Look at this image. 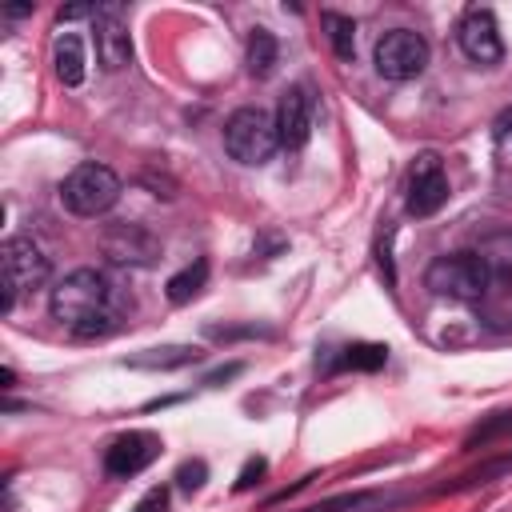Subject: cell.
<instances>
[{
  "instance_id": "6da1fadb",
  "label": "cell",
  "mask_w": 512,
  "mask_h": 512,
  "mask_svg": "<svg viewBox=\"0 0 512 512\" xmlns=\"http://www.w3.org/2000/svg\"><path fill=\"white\" fill-rule=\"evenodd\" d=\"M52 320L76 336H100L112 328V284L96 268H76L52 288Z\"/></svg>"
},
{
  "instance_id": "7a4b0ae2",
  "label": "cell",
  "mask_w": 512,
  "mask_h": 512,
  "mask_svg": "<svg viewBox=\"0 0 512 512\" xmlns=\"http://www.w3.org/2000/svg\"><path fill=\"white\" fill-rule=\"evenodd\" d=\"M48 280V256L32 236H8L0 244V312L16 308L20 292H32Z\"/></svg>"
},
{
  "instance_id": "3957f363",
  "label": "cell",
  "mask_w": 512,
  "mask_h": 512,
  "mask_svg": "<svg viewBox=\"0 0 512 512\" xmlns=\"http://www.w3.org/2000/svg\"><path fill=\"white\" fill-rule=\"evenodd\" d=\"M280 148V132H276V120L260 108H236L224 124V152L236 160V164H248V168H260L272 160V152Z\"/></svg>"
},
{
  "instance_id": "277c9868",
  "label": "cell",
  "mask_w": 512,
  "mask_h": 512,
  "mask_svg": "<svg viewBox=\"0 0 512 512\" xmlns=\"http://www.w3.org/2000/svg\"><path fill=\"white\" fill-rule=\"evenodd\" d=\"M424 284L448 300H480L492 284V268L480 252H452V256H436L428 264Z\"/></svg>"
},
{
  "instance_id": "5b68a950",
  "label": "cell",
  "mask_w": 512,
  "mask_h": 512,
  "mask_svg": "<svg viewBox=\"0 0 512 512\" xmlns=\"http://www.w3.org/2000/svg\"><path fill=\"white\" fill-rule=\"evenodd\" d=\"M120 200V176L108 164H76L60 184V204L76 216H100Z\"/></svg>"
},
{
  "instance_id": "8992f818",
  "label": "cell",
  "mask_w": 512,
  "mask_h": 512,
  "mask_svg": "<svg viewBox=\"0 0 512 512\" xmlns=\"http://www.w3.org/2000/svg\"><path fill=\"white\" fill-rule=\"evenodd\" d=\"M428 40L420 36V32H412V28H392V32H384L380 40H376V52H372V60H376V72L384 76V80H396V84H404V80H416L424 68H428Z\"/></svg>"
},
{
  "instance_id": "52a82bcc",
  "label": "cell",
  "mask_w": 512,
  "mask_h": 512,
  "mask_svg": "<svg viewBox=\"0 0 512 512\" xmlns=\"http://www.w3.org/2000/svg\"><path fill=\"white\" fill-rule=\"evenodd\" d=\"M448 200V176H444V164L436 152H420L408 168V180H404V208L412 216H436Z\"/></svg>"
},
{
  "instance_id": "ba28073f",
  "label": "cell",
  "mask_w": 512,
  "mask_h": 512,
  "mask_svg": "<svg viewBox=\"0 0 512 512\" xmlns=\"http://www.w3.org/2000/svg\"><path fill=\"white\" fill-rule=\"evenodd\" d=\"M456 44L472 64H496L504 56V40L496 28V16L488 8H468L456 24Z\"/></svg>"
},
{
  "instance_id": "9c48e42d",
  "label": "cell",
  "mask_w": 512,
  "mask_h": 512,
  "mask_svg": "<svg viewBox=\"0 0 512 512\" xmlns=\"http://www.w3.org/2000/svg\"><path fill=\"white\" fill-rule=\"evenodd\" d=\"M96 60L108 72H120L132 60V40H128V24H124V8L120 4H96Z\"/></svg>"
},
{
  "instance_id": "30bf717a",
  "label": "cell",
  "mask_w": 512,
  "mask_h": 512,
  "mask_svg": "<svg viewBox=\"0 0 512 512\" xmlns=\"http://www.w3.org/2000/svg\"><path fill=\"white\" fill-rule=\"evenodd\" d=\"M160 448H164V444H160L156 432H124V436H116V440L108 444V452H104V472L128 480V476L144 472V468L160 456Z\"/></svg>"
},
{
  "instance_id": "8fae6325",
  "label": "cell",
  "mask_w": 512,
  "mask_h": 512,
  "mask_svg": "<svg viewBox=\"0 0 512 512\" xmlns=\"http://www.w3.org/2000/svg\"><path fill=\"white\" fill-rule=\"evenodd\" d=\"M276 132H280V148L300 152L312 136V100L304 88H288L276 104Z\"/></svg>"
},
{
  "instance_id": "7c38bea8",
  "label": "cell",
  "mask_w": 512,
  "mask_h": 512,
  "mask_svg": "<svg viewBox=\"0 0 512 512\" xmlns=\"http://www.w3.org/2000/svg\"><path fill=\"white\" fill-rule=\"evenodd\" d=\"M104 248L116 264H148L156 256V240L140 224H116L104 236Z\"/></svg>"
},
{
  "instance_id": "4fadbf2b",
  "label": "cell",
  "mask_w": 512,
  "mask_h": 512,
  "mask_svg": "<svg viewBox=\"0 0 512 512\" xmlns=\"http://www.w3.org/2000/svg\"><path fill=\"white\" fill-rule=\"evenodd\" d=\"M200 360V348L192 344H164V348H144L136 356H128V368H148V372H172V368H188Z\"/></svg>"
},
{
  "instance_id": "5bb4252c",
  "label": "cell",
  "mask_w": 512,
  "mask_h": 512,
  "mask_svg": "<svg viewBox=\"0 0 512 512\" xmlns=\"http://www.w3.org/2000/svg\"><path fill=\"white\" fill-rule=\"evenodd\" d=\"M56 76L68 88H76L84 80V44H80L76 32H60L56 36Z\"/></svg>"
},
{
  "instance_id": "9a60e30c",
  "label": "cell",
  "mask_w": 512,
  "mask_h": 512,
  "mask_svg": "<svg viewBox=\"0 0 512 512\" xmlns=\"http://www.w3.org/2000/svg\"><path fill=\"white\" fill-rule=\"evenodd\" d=\"M276 56H280V44H276V36H272L268 28H256V32L248 36V72H252L256 80L272 76V68H276Z\"/></svg>"
},
{
  "instance_id": "2e32d148",
  "label": "cell",
  "mask_w": 512,
  "mask_h": 512,
  "mask_svg": "<svg viewBox=\"0 0 512 512\" xmlns=\"http://www.w3.org/2000/svg\"><path fill=\"white\" fill-rule=\"evenodd\" d=\"M208 284V260H196V264H188L184 272H176L172 280H168V300L172 304H188V300H196L200 296V288Z\"/></svg>"
},
{
  "instance_id": "e0dca14e",
  "label": "cell",
  "mask_w": 512,
  "mask_h": 512,
  "mask_svg": "<svg viewBox=\"0 0 512 512\" xmlns=\"http://www.w3.org/2000/svg\"><path fill=\"white\" fill-rule=\"evenodd\" d=\"M388 364V348L384 344H348L344 352H340V360H336V368H352V372H376V368H384Z\"/></svg>"
},
{
  "instance_id": "ac0fdd59",
  "label": "cell",
  "mask_w": 512,
  "mask_h": 512,
  "mask_svg": "<svg viewBox=\"0 0 512 512\" xmlns=\"http://www.w3.org/2000/svg\"><path fill=\"white\" fill-rule=\"evenodd\" d=\"M320 24L328 28V40H332L336 56H340V60H352V52H356V24H352V16L320 12Z\"/></svg>"
},
{
  "instance_id": "d6986e66",
  "label": "cell",
  "mask_w": 512,
  "mask_h": 512,
  "mask_svg": "<svg viewBox=\"0 0 512 512\" xmlns=\"http://www.w3.org/2000/svg\"><path fill=\"white\" fill-rule=\"evenodd\" d=\"M508 472H512V456H496V460H488V464L464 472L456 484H444L440 492H468V488H476V484H492L496 476H508Z\"/></svg>"
},
{
  "instance_id": "ffe728a7",
  "label": "cell",
  "mask_w": 512,
  "mask_h": 512,
  "mask_svg": "<svg viewBox=\"0 0 512 512\" xmlns=\"http://www.w3.org/2000/svg\"><path fill=\"white\" fill-rule=\"evenodd\" d=\"M204 480H208V464H204V460H184V464L176 468V484H180L184 492H200Z\"/></svg>"
},
{
  "instance_id": "44dd1931",
  "label": "cell",
  "mask_w": 512,
  "mask_h": 512,
  "mask_svg": "<svg viewBox=\"0 0 512 512\" xmlns=\"http://www.w3.org/2000/svg\"><path fill=\"white\" fill-rule=\"evenodd\" d=\"M372 496H336V500H324V504H312L304 512H356V508H368Z\"/></svg>"
},
{
  "instance_id": "7402d4cb",
  "label": "cell",
  "mask_w": 512,
  "mask_h": 512,
  "mask_svg": "<svg viewBox=\"0 0 512 512\" xmlns=\"http://www.w3.org/2000/svg\"><path fill=\"white\" fill-rule=\"evenodd\" d=\"M264 468H268V460H260V456H252V460L244 464V472L236 476V492H248L252 484H260V476H264Z\"/></svg>"
},
{
  "instance_id": "603a6c76",
  "label": "cell",
  "mask_w": 512,
  "mask_h": 512,
  "mask_svg": "<svg viewBox=\"0 0 512 512\" xmlns=\"http://www.w3.org/2000/svg\"><path fill=\"white\" fill-rule=\"evenodd\" d=\"M132 512H168V488H152Z\"/></svg>"
},
{
  "instance_id": "cb8c5ba5",
  "label": "cell",
  "mask_w": 512,
  "mask_h": 512,
  "mask_svg": "<svg viewBox=\"0 0 512 512\" xmlns=\"http://www.w3.org/2000/svg\"><path fill=\"white\" fill-rule=\"evenodd\" d=\"M500 432H508V436H512V416H496V420H492V424H484L472 440H492V436H500Z\"/></svg>"
},
{
  "instance_id": "d4e9b609",
  "label": "cell",
  "mask_w": 512,
  "mask_h": 512,
  "mask_svg": "<svg viewBox=\"0 0 512 512\" xmlns=\"http://www.w3.org/2000/svg\"><path fill=\"white\" fill-rule=\"evenodd\" d=\"M56 16H60V24H64V20H80V16H96V8H92V4H68V8H60Z\"/></svg>"
},
{
  "instance_id": "484cf974",
  "label": "cell",
  "mask_w": 512,
  "mask_h": 512,
  "mask_svg": "<svg viewBox=\"0 0 512 512\" xmlns=\"http://www.w3.org/2000/svg\"><path fill=\"white\" fill-rule=\"evenodd\" d=\"M236 372H240V364H228V368H220V372H212V376H208V384H220V380H232Z\"/></svg>"
},
{
  "instance_id": "4316f807",
  "label": "cell",
  "mask_w": 512,
  "mask_h": 512,
  "mask_svg": "<svg viewBox=\"0 0 512 512\" xmlns=\"http://www.w3.org/2000/svg\"><path fill=\"white\" fill-rule=\"evenodd\" d=\"M28 12H32V4H12V8H4L8 20H20V16H28Z\"/></svg>"
},
{
  "instance_id": "83f0119b",
  "label": "cell",
  "mask_w": 512,
  "mask_h": 512,
  "mask_svg": "<svg viewBox=\"0 0 512 512\" xmlns=\"http://www.w3.org/2000/svg\"><path fill=\"white\" fill-rule=\"evenodd\" d=\"M12 380H16V372L12 368H0V388H16Z\"/></svg>"
},
{
  "instance_id": "f1b7e54d",
  "label": "cell",
  "mask_w": 512,
  "mask_h": 512,
  "mask_svg": "<svg viewBox=\"0 0 512 512\" xmlns=\"http://www.w3.org/2000/svg\"><path fill=\"white\" fill-rule=\"evenodd\" d=\"M508 136H512V116H508Z\"/></svg>"
}]
</instances>
